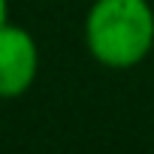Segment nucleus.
Segmentation results:
<instances>
[{"label":"nucleus","instance_id":"f257e3e1","mask_svg":"<svg viewBox=\"0 0 154 154\" xmlns=\"http://www.w3.org/2000/svg\"><path fill=\"white\" fill-rule=\"evenodd\" d=\"M85 48L106 69H133L154 48L148 0H94L85 15Z\"/></svg>","mask_w":154,"mask_h":154},{"label":"nucleus","instance_id":"f03ea898","mask_svg":"<svg viewBox=\"0 0 154 154\" xmlns=\"http://www.w3.org/2000/svg\"><path fill=\"white\" fill-rule=\"evenodd\" d=\"M39 72V45L21 24H0V100L24 97Z\"/></svg>","mask_w":154,"mask_h":154},{"label":"nucleus","instance_id":"7ed1b4c3","mask_svg":"<svg viewBox=\"0 0 154 154\" xmlns=\"http://www.w3.org/2000/svg\"><path fill=\"white\" fill-rule=\"evenodd\" d=\"M9 21V0H0V24Z\"/></svg>","mask_w":154,"mask_h":154}]
</instances>
